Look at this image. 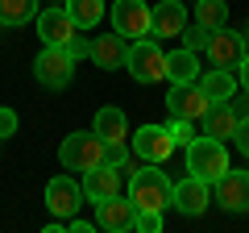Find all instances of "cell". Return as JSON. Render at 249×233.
<instances>
[{
  "label": "cell",
  "mask_w": 249,
  "mask_h": 233,
  "mask_svg": "<svg viewBox=\"0 0 249 233\" xmlns=\"http://www.w3.org/2000/svg\"><path fill=\"white\" fill-rule=\"evenodd\" d=\"M199 88H204V96L212 100H232L237 96V75L224 71V67H216V71H204V79H199Z\"/></svg>",
  "instance_id": "cell-20"
},
{
  "label": "cell",
  "mask_w": 249,
  "mask_h": 233,
  "mask_svg": "<svg viewBox=\"0 0 249 233\" xmlns=\"http://www.w3.org/2000/svg\"><path fill=\"white\" fill-rule=\"evenodd\" d=\"M54 4H62V0H54Z\"/></svg>",
  "instance_id": "cell-34"
},
{
  "label": "cell",
  "mask_w": 249,
  "mask_h": 233,
  "mask_svg": "<svg viewBox=\"0 0 249 233\" xmlns=\"http://www.w3.org/2000/svg\"><path fill=\"white\" fill-rule=\"evenodd\" d=\"M178 38H183V46H187V50H208V38H212V29L196 21V29H183Z\"/></svg>",
  "instance_id": "cell-25"
},
{
  "label": "cell",
  "mask_w": 249,
  "mask_h": 233,
  "mask_svg": "<svg viewBox=\"0 0 249 233\" xmlns=\"http://www.w3.org/2000/svg\"><path fill=\"white\" fill-rule=\"evenodd\" d=\"M187 171L191 175H199V179H208V183H216L229 171V150H224V142L220 137H196V142L187 146Z\"/></svg>",
  "instance_id": "cell-4"
},
{
  "label": "cell",
  "mask_w": 249,
  "mask_h": 233,
  "mask_svg": "<svg viewBox=\"0 0 249 233\" xmlns=\"http://www.w3.org/2000/svg\"><path fill=\"white\" fill-rule=\"evenodd\" d=\"M199 75V58H196V50H175V54H166V79L170 83H191Z\"/></svg>",
  "instance_id": "cell-21"
},
{
  "label": "cell",
  "mask_w": 249,
  "mask_h": 233,
  "mask_svg": "<svg viewBox=\"0 0 249 233\" xmlns=\"http://www.w3.org/2000/svg\"><path fill=\"white\" fill-rule=\"evenodd\" d=\"M166 108H170V116H183V121H204V113L212 108V100L204 96L199 79H191V83H170Z\"/></svg>",
  "instance_id": "cell-7"
},
{
  "label": "cell",
  "mask_w": 249,
  "mask_h": 233,
  "mask_svg": "<svg viewBox=\"0 0 249 233\" xmlns=\"http://www.w3.org/2000/svg\"><path fill=\"white\" fill-rule=\"evenodd\" d=\"M79 204H83V183H75L71 175H54V179L46 183V208H50L58 221L75 216Z\"/></svg>",
  "instance_id": "cell-12"
},
{
  "label": "cell",
  "mask_w": 249,
  "mask_h": 233,
  "mask_svg": "<svg viewBox=\"0 0 249 233\" xmlns=\"http://www.w3.org/2000/svg\"><path fill=\"white\" fill-rule=\"evenodd\" d=\"M124 54H129V42H124L116 29H112V34L91 38V63L104 67V71H121V67H124Z\"/></svg>",
  "instance_id": "cell-17"
},
{
  "label": "cell",
  "mask_w": 249,
  "mask_h": 233,
  "mask_svg": "<svg viewBox=\"0 0 249 233\" xmlns=\"http://www.w3.org/2000/svg\"><path fill=\"white\" fill-rule=\"evenodd\" d=\"M232 104H237V113H241V116H249V92H245L241 100H232Z\"/></svg>",
  "instance_id": "cell-32"
},
{
  "label": "cell",
  "mask_w": 249,
  "mask_h": 233,
  "mask_svg": "<svg viewBox=\"0 0 249 233\" xmlns=\"http://www.w3.org/2000/svg\"><path fill=\"white\" fill-rule=\"evenodd\" d=\"M237 125H241V113H237L232 100H216V104L204 113V134L208 137H220V142H224V137L237 134Z\"/></svg>",
  "instance_id": "cell-18"
},
{
  "label": "cell",
  "mask_w": 249,
  "mask_h": 233,
  "mask_svg": "<svg viewBox=\"0 0 249 233\" xmlns=\"http://www.w3.org/2000/svg\"><path fill=\"white\" fill-rule=\"evenodd\" d=\"M170 204H175L183 216H204L208 204H212V183L187 171V179H178L175 192H170Z\"/></svg>",
  "instance_id": "cell-9"
},
{
  "label": "cell",
  "mask_w": 249,
  "mask_h": 233,
  "mask_svg": "<svg viewBox=\"0 0 249 233\" xmlns=\"http://www.w3.org/2000/svg\"><path fill=\"white\" fill-rule=\"evenodd\" d=\"M212 196L220 208H229V213H249V171H224L220 179L212 183Z\"/></svg>",
  "instance_id": "cell-14"
},
{
  "label": "cell",
  "mask_w": 249,
  "mask_h": 233,
  "mask_svg": "<svg viewBox=\"0 0 249 233\" xmlns=\"http://www.w3.org/2000/svg\"><path fill=\"white\" fill-rule=\"evenodd\" d=\"M104 158H108V142L96 134V129H91V134H88V129L67 134V137H62V146H58V162L67 171H79V175H83V171H91V167H100Z\"/></svg>",
  "instance_id": "cell-2"
},
{
  "label": "cell",
  "mask_w": 249,
  "mask_h": 233,
  "mask_svg": "<svg viewBox=\"0 0 249 233\" xmlns=\"http://www.w3.org/2000/svg\"><path fill=\"white\" fill-rule=\"evenodd\" d=\"M196 21L208 25V29L229 25V4H224V0H196Z\"/></svg>",
  "instance_id": "cell-24"
},
{
  "label": "cell",
  "mask_w": 249,
  "mask_h": 233,
  "mask_svg": "<svg viewBox=\"0 0 249 233\" xmlns=\"http://www.w3.org/2000/svg\"><path fill=\"white\" fill-rule=\"evenodd\" d=\"M62 50L71 54L75 63H79V58H91V42H88V38H79V34H75V38H71V42L62 46Z\"/></svg>",
  "instance_id": "cell-28"
},
{
  "label": "cell",
  "mask_w": 249,
  "mask_h": 233,
  "mask_svg": "<svg viewBox=\"0 0 249 233\" xmlns=\"http://www.w3.org/2000/svg\"><path fill=\"white\" fill-rule=\"evenodd\" d=\"M170 137H175V146H191L196 142V129H191V121H183V116H170Z\"/></svg>",
  "instance_id": "cell-26"
},
{
  "label": "cell",
  "mask_w": 249,
  "mask_h": 233,
  "mask_svg": "<svg viewBox=\"0 0 249 233\" xmlns=\"http://www.w3.org/2000/svg\"><path fill=\"white\" fill-rule=\"evenodd\" d=\"M129 142H133V154L145 162H166L170 154H175V137H170L166 125H142L137 134H129Z\"/></svg>",
  "instance_id": "cell-10"
},
{
  "label": "cell",
  "mask_w": 249,
  "mask_h": 233,
  "mask_svg": "<svg viewBox=\"0 0 249 233\" xmlns=\"http://www.w3.org/2000/svg\"><path fill=\"white\" fill-rule=\"evenodd\" d=\"M75 34H79V25H75V17L67 13V4H50V9L37 13V38H42L46 46H67Z\"/></svg>",
  "instance_id": "cell-13"
},
{
  "label": "cell",
  "mask_w": 249,
  "mask_h": 233,
  "mask_svg": "<svg viewBox=\"0 0 249 233\" xmlns=\"http://www.w3.org/2000/svg\"><path fill=\"white\" fill-rule=\"evenodd\" d=\"M0 146H4V137H0Z\"/></svg>",
  "instance_id": "cell-33"
},
{
  "label": "cell",
  "mask_w": 249,
  "mask_h": 233,
  "mask_svg": "<svg viewBox=\"0 0 249 233\" xmlns=\"http://www.w3.org/2000/svg\"><path fill=\"white\" fill-rule=\"evenodd\" d=\"M34 79L42 83V88H50V92L71 88V79H75V58L62 50V46H42V54L34 58Z\"/></svg>",
  "instance_id": "cell-6"
},
{
  "label": "cell",
  "mask_w": 249,
  "mask_h": 233,
  "mask_svg": "<svg viewBox=\"0 0 249 233\" xmlns=\"http://www.w3.org/2000/svg\"><path fill=\"white\" fill-rule=\"evenodd\" d=\"M124 71L133 75L137 83H158L166 79V50L150 38H137L129 42V54H124Z\"/></svg>",
  "instance_id": "cell-3"
},
{
  "label": "cell",
  "mask_w": 249,
  "mask_h": 233,
  "mask_svg": "<svg viewBox=\"0 0 249 233\" xmlns=\"http://www.w3.org/2000/svg\"><path fill=\"white\" fill-rule=\"evenodd\" d=\"M13 134H17V113L0 104V137H13Z\"/></svg>",
  "instance_id": "cell-29"
},
{
  "label": "cell",
  "mask_w": 249,
  "mask_h": 233,
  "mask_svg": "<svg viewBox=\"0 0 249 233\" xmlns=\"http://www.w3.org/2000/svg\"><path fill=\"white\" fill-rule=\"evenodd\" d=\"M83 200H91V204H100V200H108V196H121V188H124V171L121 167H112V162H100V167H91V171H83Z\"/></svg>",
  "instance_id": "cell-11"
},
{
  "label": "cell",
  "mask_w": 249,
  "mask_h": 233,
  "mask_svg": "<svg viewBox=\"0 0 249 233\" xmlns=\"http://www.w3.org/2000/svg\"><path fill=\"white\" fill-rule=\"evenodd\" d=\"M133 221H137V208H133V200H124V196H108L96 204V225L108 233H129Z\"/></svg>",
  "instance_id": "cell-15"
},
{
  "label": "cell",
  "mask_w": 249,
  "mask_h": 233,
  "mask_svg": "<svg viewBox=\"0 0 249 233\" xmlns=\"http://www.w3.org/2000/svg\"><path fill=\"white\" fill-rule=\"evenodd\" d=\"M37 0H0V25H25L37 21Z\"/></svg>",
  "instance_id": "cell-22"
},
{
  "label": "cell",
  "mask_w": 249,
  "mask_h": 233,
  "mask_svg": "<svg viewBox=\"0 0 249 233\" xmlns=\"http://www.w3.org/2000/svg\"><path fill=\"white\" fill-rule=\"evenodd\" d=\"M187 4L183 0H158L154 4V34L150 38H178L187 29Z\"/></svg>",
  "instance_id": "cell-16"
},
{
  "label": "cell",
  "mask_w": 249,
  "mask_h": 233,
  "mask_svg": "<svg viewBox=\"0 0 249 233\" xmlns=\"http://www.w3.org/2000/svg\"><path fill=\"white\" fill-rule=\"evenodd\" d=\"M245 50H249L245 34H237V29H229V25L212 29V38H208V58H212V67H224V71H237L241 58H245Z\"/></svg>",
  "instance_id": "cell-8"
},
{
  "label": "cell",
  "mask_w": 249,
  "mask_h": 233,
  "mask_svg": "<svg viewBox=\"0 0 249 233\" xmlns=\"http://www.w3.org/2000/svg\"><path fill=\"white\" fill-rule=\"evenodd\" d=\"M170 192L175 183L166 179V171H158V162H145L142 171L129 175V200L137 213H162L170 204Z\"/></svg>",
  "instance_id": "cell-1"
},
{
  "label": "cell",
  "mask_w": 249,
  "mask_h": 233,
  "mask_svg": "<svg viewBox=\"0 0 249 233\" xmlns=\"http://www.w3.org/2000/svg\"><path fill=\"white\" fill-rule=\"evenodd\" d=\"M133 229L137 233H162V213H137Z\"/></svg>",
  "instance_id": "cell-27"
},
{
  "label": "cell",
  "mask_w": 249,
  "mask_h": 233,
  "mask_svg": "<svg viewBox=\"0 0 249 233\" xmlns=\"http://www.w3.org/2000/svg\"><path fill=\"white\" fill-rule=\"evenodd\" d=\"M112 29L124 38V42H137V38L154 34V4L145 0H112Z\"/></svg>",
  "instance_id": "cell-5"
},
{
  "label": "cell",
  "mask_w": 249,
  "mask_h": 233,
  "mask_svg": "<svg viewBox=\"0 0 249 233\" xmlns=\"http://www.w3.org/2000/svg\"><path fill=\"white\" fill-rule=\"evenodd\" d=\"M232 142H237V150L249 158V116H241V125H237V134H232Z\"/></svg>",
  "instance_id": "cell-30"
},
{
  "label": "cell",
  "mask_w": 249,
  "mask_h": 233,
  "mask_svg": "<svg viewBox=\"0 0 249 233\" xmlns=\"http://www.w3.org/2000/svg\"><path fill=\"white\" fill-rule=\"evenodd\" d=\"M96 134L104 137L108 146H124V137H129V121H124V113L121 108H100L96 113Z\"/></svg>",
  "instance_id": "cell-19"
},
{
  "label": "cell",
  "mask_w": 249,
  "mask_h": 233,
  "mask_svg": "<svg viewBox=\"0 0 249 233\" xmlns=\"http://www.w3.org/2000/svg\"><path fill=\"white\" fill-rule=\"evenodd\" d=\"M237 75H241V88L249 92V50H245V58H241V67H237Z\"/></svg>",
  "instance_id": "cell-31"
},
{
  "label": "cell",
  "mask_w": 249,
  "mask_h": 233,
  "mask_svg": "<svg viewBox=\"0 0 249 233\" xmlns=\"http://www.w3.org/2000/svg\"><path fill=\"white\" fill-rule=\"evenodd\" d=\"M62 4H67V13L75 17L79 29H91L104 21V0H62Z\"/></svg>",
  "instance_id": "cell-23"
}]
</instances>
